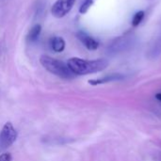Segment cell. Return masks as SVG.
Listing matches in <instances>:
<instances>
[{"label":"cell","mask_w":161,"mask_h":161,"mask_svg":"<svg viewBox=\"0 0 161 161\" xmlns=\"http://www.w3.org/2000/svg\"><path fill=\"white\" fill-rule=\"evenodd\" d=\"M156 98H157L158 101H160L161 102V93H158V94L156 95Z\"/></svg>","instance_id":"4fadbf2b"},{"label":"cell","mask_w":161,"mask_h":161,"mask_svg":"<svg viewBox=\"0 0 161 161\" xmlns=\"http://www.w3.org/2000/svg\"><path fill=\"white\" fill-rule=\"evenodd\" d=\"M67 65L75 75H86L105 70L108 62L103 58L88 60L79 58H71L68 59Z\"/></svg>","instance_id":"6da1fadb"},{"label":"cell","mask_w":161,"mask_h":161,"mask_svg":"<svg viewBox=\"0 0 161 161\" xmlns=\"http://www.w3.org/2000/svg\"><path fill=\"white\" fill-rule=\"evenodd\" d=\"M132 44V39L130 37H122L116 39L109 46L108 53L109 54H117L128 49Z\"/></svg>","instance_id":"5b68a950"},{"label":"cell","mask_w":161,"mask_h":161,"mask_svg":"<svg viewBox=\"0 0 161 161\" xmlns=\"http://www.w3.org/2000/svg\"><path fill=\"white\" fill-rule=\"evenodd\" d=\"M41 33H42V25L40 24H36L30 28L27 34V41L29 42H35L39 39Z\"/></svg>","instance_id":"9c48e42d"},{"label":"cell","mask_w":161,"mask_h":161,"mask_svg":"<svg viewBox=\"0 0 161 161\" xmlns=\"http://www.w3.org/2000/svg\"><path fill=\"white\" fill-rule=\"evenodd\" d=\"M65 45H66L65 41L61 37L56 36L50 40V47L54 52H57V53L62 52L65 49Z\"/></svg>","instance_id":"ba28073f"},{"label":"cell","mask_w":161,"mask_h":161,"mask_svg":"<svg viewBox=\"0 0 161 161\" xmlns=\"http://www.w3.org/2000/svg\"><path fill=\"white\" fill-rule=\"evenodd\" d=\"M94 0H84L81 6L79 7V13L80 14H85L89 11L91 7L93 5Z\"/></svg>","instance_id":"30bf717a"},{"label":"cell","mask_w":161,"mask_h":161,"mask_svg":"<svg viewBox=\"0 0 161 161\" xmlns=\"http://www.w3.org/2000/svg\"><path fill=\"white\" fill-rule=\"evenodd\" d=\"M40 62L46 71H48L52 75H57L59 78L72 79L75 76L74 73L68 67L67 63H64L63 61H60L47 55L41 56Z\"/></svg>","instance_id":"7a4b0ae2"},{"label":"cell","mask_w":161,"mask_h":161,"mask_svg":"<svg viewBox=\"0 0 161 161\" xmlns=\"http://www.w3.org/2000/svg\"><path fill=\"white\" fill-rule=\"evenodd\" d=\"M123 78H124V76L122 75H120V74H111V75H106V76L101 77V78H96V79L89 80V84H91L92 86H97V85L106 84V83L112 82V81L122 80Z\"/></svg>","instance_id":"52a82bcc"},{"label":"cell","mask_w":161,"mask_h":161,"mask_svg":"<svg viewBox=\"0 0 161 161\" xmlns=\"http://www.w3.org/2000/svg\"><path fill=\"white\" fill-rule=\"evenodd\" d=\"M76 0H57L51 8L52 15L56 18L66 16L73 8Z\"/></svg>","instance_id":"277c9868"},{"label":"cell","mask_w":161,"mask_h":161,"mask_svg":"<svg viewBox=\"0 0 161 161\" xmlns=\"http://www.w3.org/2000/svg\"><path fill=\"white\" fill-rule=\"evenodd\" d=\"M143 18H144V11L140 10V11L136 12L133 16V19H132V25L138 26L142 22Z\"/></svg>","instance_id":"8fae6325"},{"label":"cell","mask_w":161,"mask_h":161,"mask_svg":"<svg viewBox=\"0 0 161 161\" xmlns=\"http://www.w3.org/2000/svg\"><path fill=\"white\" fill-rule=\"evenodd\" d=\"M12 160V156L9 153H4L0 155V161H11Z\"/></svg>","instance_id":"7c38bea8"},{"label":"cell","mask_w":161,"mask_h":161,"mask_svg":"<svg viewBox=\"0 0 161 161\" xmlns=\"http://www.w3.org/2000/svg\"><path fill=\"white\" fill-rule=\"evenodd\" d=\"M76 38L81 42V43L89 50H96L99 46V42L83 31H78L76 33Z\"/></svg>","instance_id":"8992f818"},{"label":"cell","mask_w":161,"mask_h":161,"mask_svg":"<svg viewBox=\"0 0 161 161\" xmlns=\"http://www.w3.org/2000/svg\"><path fill=\"white\" fill-rule=\"evenodd\" d=\"M18 132L10 122L4 125L0 131V149L4 150L10 147L17 140Z\"/></svg>","instance_id":"3957f363"}]
</instances>
